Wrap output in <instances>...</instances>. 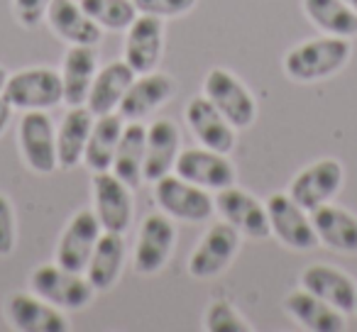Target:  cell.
<instances>
[{
	"label": "cell",
	"instance_id": "cell-5",
	"mask_svg": "<svg viewBox=\"0 0 357 332\" xmlns=\"http://www.w3.org/2000/svg\"><path fill=\"white\" fill-rule=\"evenodd\" d=\"M204 95L220 110V115L235 129L250 127L255 122V118H257V103H255L252 93L228 69L215 66V69L208 71V76L204 81Z\"/></svg>",
	"mask_w": 357,
	"mask_h": 332
},
{
	"label": "cell",
	"instance_id": "cell-24",
	"mask_svg": "<svg viewBox=\"0 0 357 332\" xmlns=\"http://www.w3.org/2000/svg\"><path fill=\"white\" fill-rule=\"evenodd\" d=\"M45 20L50 22L52 32L69 45L96 47L100 42V27L76 0H52Z\"/></svg>",
	"mask_w": 357,
	"mask_h": 332
},
{
	"label": "cell",
	"instance_id": "cell-32",
	"mask_svg": "<svg viewBox=\"0 0 357 332\" xmlns=\"http://www.w3.org/2000/svg\"><path fill=\"white\" fill-rule=\"evenodd\" d=\"M204 325L208 332H252V325L228 301H213L206 310Z\"/></svg>",
	"mask_w": 357,
	"mask_h": 332
},
{
	"label": "cell",
	"instance_id": "cell-37",
	"mask_svg": "<svg viewBox=\"0 0 357 332\" xmlns=\"http://www.w3.org/2000/svg\"><path fill=\"white\" fill-rule=\"evenodd\" d=\"M6 84H8V74H6V69L0 66V93H3V88H6Z\"/></svg>",
	"mask_w": 357,
	"mask_h": 332
},
{
	"label": "cell",
	"instance_id": "cell-25",
	"mask_svg": "<svg viewBox=\"0 0 357 332\" xmlns=\"http://www.w3.org/2000/svg\"><path fill=\"white\" fill-rule=\"evenodd\" d=\"M287 313L301 327L311 332H342L345 330V313L337 310L335 306L326 303L323 298L313 296L306 288L291 291L284 301Z\"/></svg>",
	"mask_w": 357,
	"mask_h": 332
},
{
	"label": "cell",
	"instance_id": "cell-26",
	"mask_svg": "<svg viewBox=\"0 0 357 332\" xmlns=\"http://www.w3.org/2000/svg\"><path fill=\"white\" fill-rule=\"evenodd\" d=\"M144 147H147V125H142L139 120H132V122H128L123 127L118 149H115L113 166H110V171L132 191L139 189L144 181Z\"/></svg>",
	"mask_w": 357,
	"mask_h": 332
},
{
	"label": "cell",
	"instance_id": "cell-29",
	"mask_svg": "<svg viewBox=\"0 0 357 332\" xmlns=\"http://www.w3.org/2000/svg\"><path fill=\"white\" fill-rule=\"evenodd\" d=\"M123 127H125V120L120 118V113L100 115V118L93 120V127H91L89 142H86L84 149V164L93 174L110 171Z\"/></svg>",
	"mask_w": 357,
	"mask_h": 332
},
{
	"label": "cell",
	"instance_id": "cell-9",
	"mask_svg": "<svg viewBox=\"0 0 357 332\" xmlns=\"http://www.w3.org/2000/svg\"><path fill=\"white\" fill-rule=\"evenodd\" d=\"M240 249V232L230 223H215L201 237L189 257V274L194 278H213L233 264Z\"/></svg>",
	"mask_w": 357,
	"mask_h": 332
},
{
	"label": "cell",
	"instance_id": "cell-7",
	"mask_svg": "<svg viewBox=\"0 0 357 332\" xmlns=\"http://www.w3.org/2000/svg\"><path fill=\"white\" fill-rule=\"evenodd\" d=\"M174 174L206 191H215V193L233 186L235 179H238L228 154H220L208 147H191L178 152Z\"/></svg>",
	"mask_w": 357,
	"mask_h": 332
},
{
	"label": "cell",
	"instance_id": "cell-27",
	"mask_svg": "<svg viewBox=\"0 0 357 332\" xmlns=\"http://www.w3.org/2000/svg\"><path fill=\"white\" fill-rule=\"evenodd\" d=\"M91 127H93V113L86 105H74L66 110L56 132V159L61 169H74L81 164Z\"/></svg>",
	"mask_w": 357,
	"mask_h": 332
},
{
	"label": "cell",
	"instance_id": "cell-1",
	"mask_svg": "<svg viewBox=\"0 0 357 332\" xmlns=\"http://www.w3.org/2000/svg\"><path fill=\"white\" fill-rule=\"evenodd\" d=\"M350 54L352 47L345 37H318L289 49L284 56V71L289 79L311 84L337 74L347 64Z\"/></svg>",
	"mask_w": 357,
	"mask_h": 332
},
{
	"label": "cell",
	"instance_id": "cell-19",
	"mask_svg": "<svg viewBox=\"0 0 357 332\" xmlns=\"http://www.w3.org/2000/svg\"><path fill=\"white\" fill-rule=\"evenodd\" d=\"M174 93V81L172 76L162 74V71H149V74L135 76L132 86L128 88L125 98L120 100L118 113L125 122L132 120H142L152 115L159 105H164Z\"/></svg>",
	"mask_w": 357,
	"mask_h": 332
},
{
	"label": "cell",
	"instance_id": "cell-6",
	"mask_svg": "<svg viewBox=\"0 0 357 332\" xmlns=\"http://www.w3.org/2000/svg\"><path fill=\"white\" fill-rule=\"evenodd\" d=\"M342 181H345V171L337 159H318L294 176L289 184V196L303 210L311 213V210L331 203L340 193Z\"/></svg>",
	"mask_w": 357,
	"mask_h": 332
},
{
	"label": "cell",
	"instance_id": "cell-17",
	"mask_svg": "<svg viewBox=\"0 0 357 332\" xmlns=\"http://www.w3.org/2000/svg\"><path fill=\"white\" fill-rule=\"evenodd\" d=\"M301 288L323 298L345 315L357 313V283L342 269L328 264H311L301 274Z\"/></svg>",
	"mask_w": 357,
	"mask_h": 332
},
{
	"label": "cell",
	"instance_id": "cell-35",
	"mask_svg": "<svg viewBox=\"0 0 357 332\" xmlns=\"http://www.w3.org/2000/svg\"><path fill=\"white\" fill-rule=\"evenodd\" d=\"M52 0H13V13H15L17 22L25 27H37L47 17Z\"/></svg>",
	"mask_w": 357,
	"mask_h": 332
},
{
	"label": "cell",
	"instance_id": "cell-13",
	"mask_svg": "<svg viewBox=\"0 0 357 332\" xmlns=\"http://www.w3.org/2000/svg\"><path fill=\"white\" fill-rule=\"evenodd\" d=\"M174 239H176V232H174L169 215H147L142 220L137 244H135V271L142 276H152V274L162 271L174 252Z\"/></svg>",
	"mask_w": 357,
	"mask_h": 332
},
{
	"label": "cell",
	"instance_id": "cell-12",
	"mask_svg": "<svg viewBox=\"0 0 357 332\" xmlns=\"http://www.w3.org/2000/svg\"><path fill=\"white\" fill-rule=\"evenodd\" d=\"M215 210L223 215L225 223H230L245 237L267 239L272 235L267 205L255 198L252 193L238 189L235 184L218 191V196H215Z\"/></svg>",
	"mask_w": 357,
	"mask_h": 332
},
{
	"label": "cell",
	"instance_id": "cell-11",
	"mask_svg": "<svg viewBox=\"0 0 357 332\" xmlns=\"http://www.w3.org/2000/svg\"><path fill=\"white\" fill-rule=\"evenodd\" d=\"M20 152L35 174H52L59 166L56 159V132L45 110H27L20 120Z\"/></svg>",
	"mask_w": 357,
	"mask_h": 332
},
{
	"label": "cell",
	"instance_id": "cell-28",
	"mask_svg": "<svg viewBox=\"0 0 357 332\" xmlns=\"http://www.w3.org/2000/svg\"><path fill=\"white\" fill-rule=\"evenodd\" d=\"M125 262V239L118 232H100L96 249L86 264V278L96 291H108L115 286Z\"/></svg>",
	"mask_w": 357,
	"mask_h": 332
},
{
	"label": "cell",
	"instance_id": "cell-36",
	"mask_svg": "<svg viewBox=\"0 0 357 332\" xmlns=\"http://www.w3.org/2000/svg\"><path fill=\"white\" fill-rule=\"evenodd\" d=\"M10 118H13V105L6 100V95L0 93V134L6 132L8 122H10Z\"/></svg>",
	"mask_w": 357,
	"mask_h": 332
},
{
	"label": "cell",
	"instance_id": "cell-4",
	"mask_svg": "<svg viewBox=\"0 0 357 332\" xmlns=\"http://www.w3.org/2000/svg\"><path fill=\"white\" fill-rule=\"evenodd\" d=\"M154 200L164 215L184 223H204L215 213V198L201 186L181 179L176 174H167L154 184Z\"/></svg>",
	"mask_w": 357,
	"mask_h": 332
},
{
	"label": "cell",
	"instance_id": "cell-15",
	"mask_svg": "<svg viewBox=\"0 0 357 332\" xmlns=\"http://www.w3.org/2000/svg\"><path fill=\"white\" fill-rule=\"evenodd\" d=\"M100 223L93 210H79L69 220L66 230L61 232L56 244V264L71 271H86L91 254L96 249V242L100 237Z\"/></svg>",
	"mask_w": 357,
	"mask_h": 332
},
{
	"label": "cell",
	"instance_id": "cell-21",
	"mask_svg": "<svg viewBox=\"0 0 357 332\" xmlns=\"http://www.w3.org/2000/svg\"><path fill=\"white\" fill-rule=\"evenodd\" d=\"M135 71L128 66V61H110L96 74L93 84H91L89 98H86V108L93 113V118L100 115H110L118 110L120 100L125 98L128 88L135 81Z\"/></svg>",
	"mask_w": 357,
	"mask_h": 332
},
{
	"label": "cell",
	"instance_id": "cell-18",
	"mask_svg": "<svg viewBox=\"0 0 357 332\" xmlns=\"http://www.w3.org/2000/svg\"><path fill=\"white\" fill-rule=\"evenodd\" d=\"M186 125L204 147L215 149L220 154H230L235 149V127L220 115V110L206 95H196V98L189 100Z\"/></svg>",
	"mask_w": 357,
	"mask_h": 332
},
{
	"label": "cell",
	"instance_id": "cell-20",
	"mask_svg": "<svg viewBox=\"0 0 357 332\" xmlns=\"http://www.w3.org/2000/svg\"><path fill=\"white\" fill-rule=\"evenodd\" d=\"M181 132L176 122L162 118L147 127V147H144V169L142 176L147 184H157L162 176L172 174L178 157Z\"/></svg>",
	"mask_w": 357,
	"mask_h": 332
},
{
	"label": "cell",
	"instance_id": "cell-30",
	"mask_svg": "<svg viewBox=\"0 0 357 332\" xmlns=\"http://www.w3.org/2000/svg\"><path fill=\"white\" fill-rule=\"evenodd\" d=\"M308 20L331 37H357V13L342 0H303Z\"/></svg>",
	"mask_w": 357,
	"mask_h": 332
},
{
	"label": "cell",
	"instance_id": "cell-10",
	"mask_svg": "<svg viewBox=\"0 0 357 332\" xmlns=\"http://www.w3.org/2000/svg\"><path fill=\"white\" fill-rule=\"evenodd\" d=\"M113 171L93 174V213L105 232L125 235L132 225V196Z\"/></svg>",
	"mask_w": 357,
	"mask_h": 332
},
{
	"label": "cell",
	"instance_id": "cell-2",
	"mask_svg": "<svg viewBox=\"0 0 357 332\" xmlns=\"http://www.w3.org/2000/svg\"><path fill=\"white\" fill-rule=\"evenodd\" d=\"M30 288L40 298L61 310H81L93 301L96 288L81 271H71L61 264H42L32 271Z\"/></svg>",
	"mask_w": 357,
	"mask_h": 332
},
{
	"label": "cell",
	"instance_id": "cell-16",
	"mask_svg": "<svg viewBox=\"0 0 357 332\" xmlns=\"http://www.w3.org/2000/svg\"><path fill=\"white\" fill-rule=\"evenodd\" d=\"M164 49V25L162 17L142 15L128 27L125 40V61L135 74H149L159 66Z\"/></svg>",
	"mask_w": 357,
	"mask_h": 332
},
{
	"label": "cell",
	"instance_id": "cell-31",
	"mask_svg": "<svg viewBox=\"0 0 357 332\" xmlns=\"http://www.w3.org/2000/svg\"><path fill=\"white\" fill-rule=\"evenodd\" d=\"M81 8L100 30L120 32L137 20V8L132 0H79Z\"/></svg>",
	"mask_w": 357,
	"mask_h": 332
},
{
	"label": "cell",
	"instance_id": "cell-23",
	"mask_svg": "<svg viewBox=\"0 0 357 332\" xmlns=\"http://www.w3.org/2000/svg\"><path fill=\"white\" fill-rule=\"evenodd\" d=\"M61 86H64V103L69 108L86 105L91 84L98 74V54L93 47L71 45L61 61Z\"/></svg>",
	"mask_w": 357,
	"mask_h": 332
},
{
	"label": "cell",
	"instance_id": "cell-33",
	"mask_svg": "<svg viewBox=\"0 0 357 332\" xmlns=\"http://www.w3.org/2000/svg\"><path fill=\"white\" fill-rule=\"evenodd\" d=\"M137 13L142 15H154V17H178L186 15L199 0H132Z\"/></svg>",
	"mask_w": 357,
	"mask_h": 332
},
{
	"label": "cell",
	"instance_id": "cell-34",
	"mask_svg": "<svg viewBox=\"0 0 357 332\" xmlns=\"http://www.w3.org/2000/svg\"><path fill=\"white\" fill-rule=\"evenodd\" d=\"M17 239V225H15V210L8 196L0 193V257H8L15 249Z\"/></svg>",
	"mask_w": 357,
	"mask_h": 332
},
{
	"label": "cell",
	"instance_id": "cell-3",
	"mask_svg": "<svg viewBox=\"0 0 357 332\" xmlns=\"http://www.w3.org/2000/svg\"><path fill=\"white\" fill-rule=\"evenodd\" d=\"M6 100L13 105V110H50L64 103V86L61 74L47 66L25 69L8 76V84L3 88Z\"/></svg>",
	"mask_w": 357,
	"mask_h": 332
},
{
	"label": "cell",
	"instance_id": "cell-22",
	"mask_svg": "<svg viewBox=\"0 0 357 332\" xmlns=\"http://www.w3.org/2000/svg\"><path fill=\"white\" fill-rule=\"evenodd\" d=\"M311 223L316 228L318 242L340 254H357V215L340 205L326 203L311 210Z\"/></svg>",
	"mask_w": 357,
	"mask_h": 332
},
{
	"label": "cell",
	"instance_id": "cell-14",
	"mask_svg": "<svg viewBox=\"0 0 357 332\" xmlns=\"http://www.w3.org/2000/svg\"><path fill=\"white\" fill-rule=\"evenodd\" d=\"M8 320L17 332H66L69 320L64 310L52 306L37 293H13L8 298Z\"/></svg>",
	"mask_w": 357,
	"mask_h": 332
},
{
	"label": "cell",
	"instance_id": "cell-8",
	"mask_svg": "<svg viewBox=\"0 0 357 332\" xmlns=\"http://www.w3.org/2000/svg\"><path fill=\"white\" fill-rule=\"evenodd\" d=\"M269 215V228L272 235H277L287 247L308 252L318 242L316 228L311 223V213L303 210L289 193H274L264 200Z\"/></svg>",
	"mask_w": 357,
	"mask_h": 332
},
{
	"label": "cell",
	"instance_id": "cell-38",
	"mask_svg": "<svg viewBox=\"0 0 357 332\" xmlns=\"http://www.w3.org/2000/svg\"><path fill=\"white\" fill-rule=\"evenodd\" d=\"M342 3H345L347 8H352V10L357 13V0H342Z\"/></svg>",
	"mask_w": 357,
	"mask_h": 332
}]
</instances>
